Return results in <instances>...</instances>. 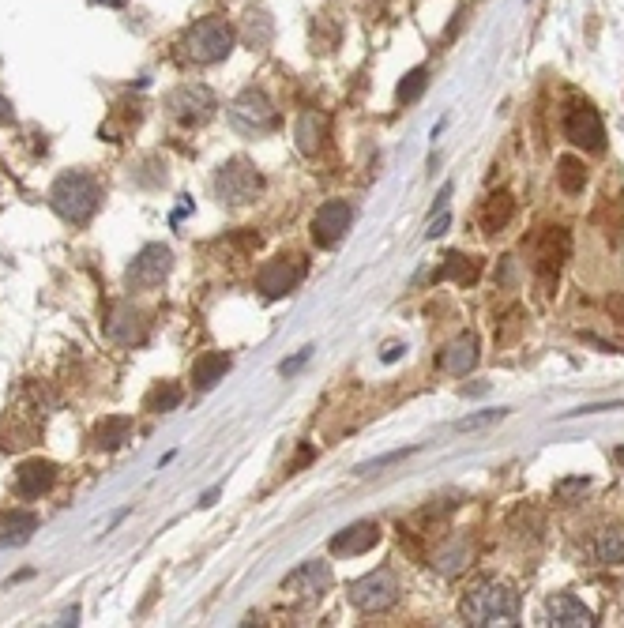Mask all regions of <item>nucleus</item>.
<instances>
[{
    "instance_id": "9",
    "label": "nucleus",
    "mask_w": 624,
    "mask_h": 628,
    "mask_svg": "<svg viewBox=\"0 0 624 628\" xmlns=\"http://www.w3.org/2000/svg\"><path fill=\"white\" fill-rule=\"evenodd\" d=\"M564 136H568V143L583 147V151H602V147H606L602 117H598V110L587 106V102H576L572 110L564 113Z\"/></svg>"
},
{
    "instance_id": "30",
    "label": "nucleus",
    "mask_w": 624,
    "mask_h": 628,
    "mask_svg": "<svg viewBox=\"0 0 624 628\" xmlns=\"http://www.w3.org/2000/svg\"><path fill=\"white\" fill-rule=\"evenodd\" d=\"M425 83H429V72L425 68H414V72H406L403 83H399V102L410 106V102H418L425 91Z\"/></svg>"
},
{
    "instance_id": "19",
    "label": "nucleus",
    "mask_w": 624,
    "mask_h": 628,
    "mask_svg": "<svg viewBox=\"0 0 624 628\" xmlns=\"http://www.w3.org/2000/svg\"><path fill=\"white\" fill-rule=\"evenodd\" d=\"M226 373H230V358L226 354H203L192 365V388L196 392H211Z\"/></svg>"
},
{
    "instance_id": "3",
    "label": "nucleus",
    "mask_w": 624,
    "mask_h": 628,
    "mask_svg": "<svg viewBox=\"0 0 624 628\" xmlns=\"http://www.w3.org/2000/svg\"><path fill=\"white\" fill-rule=\"evenodd\" d=\"M237 31L222 16H203L181 38V57L192 64H219L234 53Z\"/></svg>"
},
{
    "instance_id": "35",
    "label": "nucleus",
    "mask_w": 624,
    "mask_h": 628,
    "mask_svg": "<svg viewBox=\"0 0 624 628\" xmlns=\"http://www.w3.org/2000/svg\"><path fill=\"white\" fill-rule=\"evenodd\" d=\"M406 354V346L403 343H388L384 346V354H380V358H384V362H395V358H403Z\"/></svg>"
},
{
    "instance_id": "17",
    "label": "nucleus",
    "mask_w": 624,
    "mask_h": 628,
    "mask_svg": "<svg viewBox=\"0 0 624 628\" xmlns=\"http://www.w3.org/2000/svg\"><path fill=\"white\" fill-rule=\"evenodd\" d=\"M437 365L444 369V373H452V377L470 373V369L478 365V339H474V335H459V339H452V343L440 350Z\"/></svg>"
},
{
    "instance_id": "40",
    "label": "nucleus",
    "mask_w": 624,
    "mask_h": 628,
    "mask_svg": "<svg viewBox=\"0 0 624 628\" xmlns=\"http://www.w3.org/2000/svg\"><path fill=\"white\" fill-rule=\"evenodd\" d=\"M613 459H617V463H621V467H624V444H621V448H617V452H613Z\"/></svg>"
},
{
    "instance_id": "10",
    "label": "nucleus",
    "mask_w": 624,
    "mask_h": 628,
    "mask_svg": "<svg viewBox=\"0 0 624 628\" xmlns=\"http://www.w3.org/2000/svg\"><path fill=\"white\" fill-rule=\"evenodd\" d=\"M301 279H305V260L301 256H275L260 271L256 286L264 290V298H286V294H294Z\"/></svg>"
},
{
    "instance_id": "28",
    "label": "nucleus",
    "mask_w": 624,
    "mask_h": 628,
    "mask_svg": "<svg viewBox=\"0 0 624 628\" xmlns=\"http://www.w3.org/2000/svg\"><path fill=\"white\" fill-rule=\"evenodd\" d=\"M271 34H275V23H271L267 12H249V16H245V42H249L252 49L267 46Z\"/></svg>"
},
{
    "instance_id": "36",
    "label": "nucleus",
    "mask_w": 624,
    "mask_h": 628,
    "mask_svg": "<svg viewBox=\"0 0 624 628\" xmlns=\"http://www.w3.org/2000/svg\"><path fill=\"white\" fill-rule=\"evenodd\" d=\"M609 313H613L624 324V298H609Z\"/></svg>"
},
{
    "instance_id": "16",
    "label": "nucleus",
    "mask_w": 624,
    "mask_h": 628,
    "mask_svg": "<svg viewBox=\"0 0 624 628\" xmlns=\"http://www.w3.org/2000/svg\"><path fill=\"white\" fill-rule=\"evenodd\" d=\"M57 482V467L49 459H27L16 471V493L19 497H42Z\"/></svg>"
},
{
    "instance_id": "8",
    "label": "nucleus",
    "mask_w": 624,
    "mask_h": 628,
    "mask_svg": "<svg viewBox=\"0 0 624 628\" xmlns=\"http://www.w3.org/2000/svg\"><path fill=\"white\" fill-rule=\"evenodd\" d=\"M173 271V252L166 245H147V249L136 252V260L128 264L125 283L128 290H155L162 286V279Z\"/></svg>"
},
{
    "instance_id": "7",
    "label": "nucleus",
    "mask_w": 624,
    "mask_h": 628,
    "mask_svg": "<svg viewBox=\"0 0 624 628\" xmlns=\"http://www.w3.org/2000/svg\"><path fill=\"white\" fill-rule=\"evenodd\" d=\"M399 602V580L388 568H376L373 576H361L358 583H350V606L361 613H384Z\"/></svg>"
},
{
    "instance_id": "18",
    "label": "nucleus",
    "mask_w": 624,
    "mask_h": 628,
    "mask_svg": "<svg viewBox=\"0 0 624 628\" xmlns=\"http://www.w3.org/2000/svg\"><path fill=\"white\" fill-rule=\"evenodd\" d=\"M380 542V527L376 523H354L346 527L343 534L331 538V553H343V557H358V553H369Z\"/></svg>"
},
{
    "instance_id": "37",
    "label": "nucleus",
    "mask_w": 624,
    "mask_h": 628,
    "mask_svg": "<svg viewBox=\"0 0 624 628\" xmlns=\"http://www.w3.org/2000/svg\"><path fill=\"white\" fill-rule=\"evenodd\" d=\"M0 121H12V106H8V98H0Z\"/></svg>"
},
{
    "instance_id": "25",
    "label": "nucleus",
    "mask_w": 624,
    "mask_h": 628,
    "mask_svg": "<svg viewBox=\"0 0 624 628\" xmlns=\"http://www.w3.org/2000/svg\"><path fill=\"white\" fill-rule=\"evenodd\" d=\"M478 275H482V264H478V260L452 252V256H444V267H440L433 279H455V283L470 286V283H478Z\"/></svg>"
},
{
    "instance_id": "23",
    "label": "nucleus",
    "mask_w": 624,
    "mask_h": 628,
    "mask_svg": "<svg viewBox=\"0 0 624 628\" xmlns=\"http://www.w3.org/2000/svg\"><path fill=\"white\" fill-rule=\"evenodd\" d=\"M594 561L598 565H624V527H606L594 538Z\"/></svg>"
},
{
    "instance_id": "20",
    "label": "nucleus",
    "mask_w": 624,
    "mask_h": 628,
    "mask_svg": "<svg viewBox=\"0 0 624 628\" xmlns=\"http://www.w3.org/2000/svg\"><path fill=\"white\" fill-rule=\"evenodd\" d=\"M128 437H132V418H125V414H110L94 425V448H102V452L121 448Z\"/></svg>"
},
{
    "instance_id": "24",
    "label": "nucleus",
    "mask_w": 624,
    "mask_h": 628,
    "mask_svg": "<svg viewBox=\"0 0 624 628\" xmlns=\"http://www.w3.org/2000/svg\"><path fill=\"white\" fill-rule=\"evenodd\" d=\"M515 215V200H512V192H493L489 196V204H485V234H500L508 222H512Z\"/></svg>"
},
{
    "instance_id": "11",
    "label": "nucleus",
    "mask_w": 624,
    "mask_h": 628,
    "mask_svg": "<svg viewBox=\"0 0 624 628\" xmlns=\"http://www.w3.org/2000/svg\"><path fill=\"white\" fill-rule=\"evenodd\" d=\"M350 222H354V207L343 204V200H328V204L312 215V241L320 249H331V245H339L346 237Z\"/></svg>"
},
{
    "instance_id": "31",
    "label": "nucleus",
    "mask_w": 624,
    "mask_h": 628,
    "mask_svg": "<svg viewBox=\"0 0 624 628\" xmlns=\"http://www.w3.org/2000/svg\"><path fill=\"white\" fill-rule=\"evenodd\" d=\"M508 410H482V414H470V418H463V422H455V429L459 433H470V429H482V425H489V422H500Z\"/></svg>"
},
{
    "instance_id": "15",
    "label": "nucleus",
    "mask_w": 624,
    "mask_h": 628,
    "mask_svg": "<svg viewBox=\"0 0 624 628\" xmlns=\"http://www.w3.org/2000/svg\"><path fill=\"white\" fill-rule=\"evenodd\" d=\"M546 617H549V625H557V628H591L594 625V613L587 610L576 595H553L546 602Z\"/></svg>"
},
{
    "instance_id": "21",
    "label": "nucleus",
    "mask_w": 624,
    "mask_h": 628,
    "mask_svg": "<svg viewBox=\"0 0 624 628\" xmlns=\"http://www.w3.org/2000/svg\"><path fill=\"white\" fill-rule=\"evenodd\" d=\"M34 531H38V516L34 512H8L0 519V546H23Z\"/></svg>"
},
{
    "instance_id": "4",
    "label": "nucleus",
    "mask_w": 624,
    "mask_h": 628,
    "mask_svg": "<svg viewBox=\"0 0 624 628\" xmlns=\"http://www.w3.org/2000/svg\"><path fill=\"white\" fill-rule=\"evenodd\" d=\"M260 192H264V177H260V170H256L252 162H245V158H230V162L219 166V173H215V196H219L226 207L252 204Z\"/></svg>"
},
{
    "instance_id": "6",
    "label": "nucleus",
    "mask_w": 624,
    "mask_h": 628,
    "mask_svg": "<svg viewBox=\"0 0 624 628\" xmlns=\"http://www.w3.org/2000/svg\"><path fill=\"white\" fill-rule=\"evenodd\" d=\"M166 110L173 113V121H181L185 128H200L215 117L219 98H215L211 87H203V83H181V87L166 98Z\"/></svg>"
},
{
    "instance_id": "1",
    "label": "nucleus",
    "mask_w": 624,
    "mask_h": 628,
    "mask_svg": "<svg viewBox=\"0 0 624 628\" xmlns=\"http://www.w3.org/2000/svg\"><path fill=\"white\" fill-rule=\"evenodd\" d=\"M49 204H53V211H57L64 222L83 226V222L94 219V211H98V204H102V185H98V177H94V173L68 170L53 181V189H49Z\"/></svg>"
},
{
    "instance_id": "33",
    "label": "nucleus",
    "mask_w": 624,
    "mask_h": 628,
    "mask_svg": "<svg viewBox=\"0 0 624 628\" xmlns=\"http://www.w3.org/2000/svg\"><path fill=\"white\" fill-rule=\"evenodd\" d=\"M309 358H312V346H305V350H301V354H294L290 362H282V377H290V373H297V369H301V365L309 362Z\"/></svg>"
},
{
    "instance_id": "29",
    "label": "nucleus",
    "mask_w": 624,
    "mask_h": 628,
    "mask_svg": "<svg viewBox=\"0 0 624 628\" xmlns=\"http://www.w3.org/2000/svg\"><path fill=\"white\" fill-rule=\"evenodd\" d=\"M181 403V388L177 384H155L151 395H147V410H158V414H166Z\"/></svg>"
},
{
    "instance_id": "34",
    "label": "nucleus",
    "mask_w": 624,
    "mask_h": 628,
    "mask_svg": "<svg viewBox=\"0 0 624 628\" xmlns=\"http://www.w3.org/2000/svg\"><path fill=\"white\" fill-rule=\"evenodd\" d=\"M579 489H587V478H572V482H561V486H557V497H561V501H568V497H572V493H579Z\"/></svg>"
},
{
    "instance_id": "38",
    "label": "nucleus",
    "mask_w": 624,
    "mask_h": 628,
    "mask_svg": "<svg viewBox=\"0 0 624 628\" xmlns=\"http://www.w3.org/2000/svg\"><path fill=\"white\" fill-rule=\"evenodd\" d=\"M76 617H79V610H68L61 621H57V625H76Z\"/></svg>"
},
{
    "instance_id": "5",
    "label": "nucleus",
    "mask_w": 624,
    "mask_h": 628,
    "mask_svg": "<svg viewBox=\"0 0 624 628\" xmlns=\"http://www.w3.org/2000/svg\"><path fill=\"white\" fill-rule=\"evenodd\" d=\"M230 125L237 132H245V136H267V132H275V125H279V110H275V102L260 87H249V91H241L234 98Z\"/></svg>"
},
{
    "instance_id": "22",
    "label": "nucleus",
    "mask_w": 624,
    "mask_h": 628,
    "mask_svg": "<svg viewBox=\"0 0 624 628\" xmlns=\"http://www.w3.org/2000/svg\"><path fill=\"white\" fill-rule=\"evenodd\" d=\"M324 136H328V117H324V113H305V117L297 121V147H301L305 155H316V151L324 147Z\"/></svg>"
},
{
    "instance_id": "39",
    "label": "nucleus",
    "mask_w": 624,
    "mask_h": 628,
    "mask_svg": "<svg viewBox=\"0 0 624 628\" xmlns=\"http://www.w3.org/2000/svg\"><path fill=\"white\" fill-rule=\"evenodd\" d=\"M94 4H106V8H125L128 0H94Z\"/></svg>"
},
{
    "instance_id": "2",
    "label": "nucleus",
    "mask_w": 624,
    "mask_h": 628,
    "mask_svg": "<svg viewBox=\"0 0 624 628\" xmlns=\"http://www.w3.org/2000/svg\"><path fill=\"white\" fill-rule=\"evenodd\" d=\"M463 625L470 628H493V625H519V595L508 583H478L463 598Z\"/></svg>"
},
{
    "instance_id": "26",
    "label": "nucleus",
    "mask_w": 624,
    "mask_h": 628,
    "mask_svg": "<svg viewBox=\"0 0 624 628\" xmlns=\"http://www.w3.org/2000/svg\"><path fill=\"white\" fill-rule=\"evenodd\" d=\"M433 565H437L440 576H459V572L470 565V542L455 538L448 550H440L437 557H433Z\"/></svg>"
},
{
    "instance_id": "32",
    "label": "nucleus",
    "mask_w": 624,
    "mask_h": 628,
    "mask_svg": "<svg viewBox=\"0 0 624 628\" xmlns=\"http://www.w3.org/2000/svg\"><path fill=\"white\" fill-rule=\"evenodd\" d=\"M452 226V215H448V207H437V219H429V230H425V237H440L444 230Z\"/></svg>"
},
{
    "instance_id": "14",
    "label": "nucleus",
    "mask_w": 624,
    "mask_h": 628,
    "mask_svg": "<svg viewBox=\"0 0 624 628\" xmlns=\"http://www.w3.org/2000/svg\"><path fill=\"white\" fill-rule=\"evenodd\" d=\"M331 587V568L324 561H305V565L290 572L286 580H282V591H294V595H324Z\"/></svg>"
},
{
    "instance_id": "12",
    "label": "nucleus",
    "mask_w": 624,
    "mask_h": 628,
    "mask_svg": "<svg viewBox=\"0 0 624 628\" xmlns=\"http://www.w3.org/2000/svg\"><path fill=\"white\" fill-rule=\"evenodd\" d=\"M534 249H538V260H534V271L542 275V279H553L557 283V271H561L564 256H568V234H564L561 226H546L542 234L531 241Z\"/></svg>"
},
{
    "instance_id": "27",
    "label": "nucleus",
    "mask_w": 624,
    "mask_h": 628,
    "mask_svg": "<svg viewBox=\"0 0 624 628\" xmlns=\"http://www.w3.org/2000/svg\"><path fill=\"white\" fill-rule=\"evenodd\" d=\"M557 181H561V189L568 192V196H579L583 185H587V170H583V162L572 158V155H564L561 162H557Z\"/></svg>"
},
{
    "instance_id": "13",
    "label": "nucleus",
    "mask_w": 624,
    "mask_h": 628,
    "mask_svg": "<svg viewBox=\"0 0 624 628\" xmlns=\"http://www.w3.org/2000/svg\"><path fill=\"white\" fill-rule=\"evenodd\" d=\"M106 335H110L113 343H140L143 335H147V316L136 309V305H113L110 320H106Z\"/></svg>"
}]
</instances>
